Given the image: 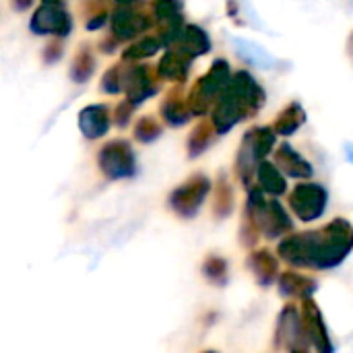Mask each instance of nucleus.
I'll return each instance as SVG.
<instances>
[{"mask_svg":"<svg viewBox=\"0 0 353 353\" xmlns=\"http://www.w3.org/2000/svg\"><path fill=\"white\" fill-rule=\"evenodd\" d=\"M279 292L283 298H308L316 292V281L298 271H285L279 277Z\"/></svg>","mask_w":353,"mask_h":353,"instance_id":"a211bd4d","label":"nucleus"},{"mask_svg":"<svg viewBox=\"0 0 353 353\" xmlns=\"http://www.w3.org/2000/svg\"><path fill=\"white\" fill-rule=\"evenodd\" d=\"M95 72V56L89 46H83L77 50L72 64H70V79L74 83H87Z\"/></svg>","mask_w":353,"mask_h":353,"instance_id":"b1692460","label":"nucleus"},{"mask_svg":"<svg viewBox=\"0 0 353 353\" xmlns=\"http://www.w3.org/2000/svg\"><path fill=\"white\" fill-rule=\"evenodd\" d=\"M232 79V70L228 60H215L209 68V72L205 77H201L192 91L188 93V105L190 112L196 116H203L211 105H215L217 97L221 95V91L225 89V85Z\"/></svg>","mask_w":353,"mask_h":353,"instance_id":"39448f33","label":"nucleus"},{"mask_svg":"<svg viewBox=\"0 0 353 353\" xmlns=\"http://www.w3.org/2000/svg\"><path fill=\"white\" fill-rule=\"evenodd\" d=\"M72 23L70 14L62 6V2H43L31 19V31L37 35H54L64 37L68 35Z\"/></svg>","mask_w":353,"mask_h":353,"instance_id":"1a4fd4ad","label":"nucleus"},{"mask_svg":"<svg viewBox=\"0 0 353 353\" xmlns=\"http://www.w3.org/2000/svg\"><path fill=\"white\" fill-rule=\"evenodd\" d=\"M244 221L254 225L261 234H265L269 240L283 238L288 232H292V219L283 205L279 201H267L263 196V190L250 188V199L246 203V215Z\"/></svg>","mask_w":353,"mask_h":353,"instance_id":"7ed1b4c3","label":"nucleus"},{"mask_svg":"<svg viewBox=\"0 0 353 353\" xmlns=\"http://www.w3.org/2000/svg\"><path fill=\"white\" fill-rule=\"evenodd\" d=\"M205 277L215 283V285H225L228 283V263L221 256H209L203 265Z\"/></svg>","mask_w":353,"mask_h":353,"instance_id":"cd10ccee","label":"nucleus"},{"mask_svg":"<svg viewBox=\"0 0 353 353\" xmlns=\"http://www.w3.org/2000/svg\"><path fill=\"white\" fill-rule=\"evenodd\" d=\"M122 89L126 91V99L139 105L141 101L157 93L159 83L155 79L153 68L137 64L130 68H122Z\"/></svg>","mask_w":353,"mask_h":353,"instance_id":"9b49d317","label":"nucleus"},{"mask_svg":"<svg viewBox=\"0 0 353 353\" xmlns=\"http://www.w3.org/2000/svg\"><path fill=\"white\" fill-rule=\"evenodd\" d=\"M345 153H347V159L353 163V145H345Z\"/></svg>","mask_w":353,"mask_h":353,"instance_id":"72a5a7b5","label":"nucleus"},{"mask_svg":"<svg viewBox=\"0 0 353 353\" xmlns=\"http://www.w3.org/2000/svg\"><path fill=\"white\" fill-rule=\"evenodd\" d=\"M161 116L168 124L172 126H182L188 122V118L192 116L190 105H188V97H184V93L180 89H174L168 93V97L161 103Z\"/></svg>","mask_w":353,"mask_h":353,"instance_id":"6ab92c4d","label":"nucleus"},{"mask_svg":"<svg viewBox=\"0 0 353 353\" xmlns=\"http://www.w3.org/2000/svg\"><path fill=\"white\" fill-rule=\"evenodd\" d=\"M350 54H352V60H353V35H352V39H350Z\"/></svg>","mask_w":353,"mask_h":353,"instance_id":"c9c22d12","label":"nucleus"},{"mask_svg":"<svg viewBox=\"0 0 353 353\" xmlns=\"http://www.w3.org/2000/svg\"><path fill=\"white\" fill-rule=\"evenodd\" d=\"M302 325L310 347H316L321 352H333V345L329 341V331L323 323V314L319 306L310 300V296L304 298L302 302Z\"/></svg>","mask_w":353,"mask_h":353,"instance_id":"ddd939ff","label":"nucleus"},{"mask_svg":"<svg viewBox=\"0 0 353 353\" xmlns=\"http://www.w3.org/2000/svg\"><path fill=\"white\" fill-rule=\"evenodd\" d=\"M277 347L288 352H306L310 343L304 335L302 314L296 306H285L277 325Z\"/></svg>","mask_w":353,"mask_h":353,"instance_id":"9d476101","label":"nucleus"},{"mask_svg":"<svg viewBox=\"0 0 353 353\" xmlns=\"http://www.w3.org/2000/svg\"><path fill=\"white\" fill-rule=\"evenodd\" d=\"M277 165L294 178H310L314 174L312 165L288 143H283L277 151Z\"/></svg>","mask_w":353,"mask_h":353,"instance_id":"aec40b11","label":"nucleus"},{"mask_svg":"<svg viewBox=\"0 0 353 353\" xmlns=\"http://www.w3.org/2000/svg\"><path fill=\"white\" fill-rule=\"evenodd\" d=\"M118 4H134L137 0H116Z\"/></svg>","mask_w":353,"mask_h":353,"instance_id":"f704fd0d","label":"nucleus"},{"mask_svg":"<svg viewBox=\"0 0 353 353\" xmlns=\"http://www.w3.org/2000/svg\"><path fill=\"white\" fill-rule=\"evenodd\" d=\"M132 110H134V103L132 101H122V103H118L116 105V110H114V122L118 124V126H126L128 122H130V116H132Z\"/></svg>","mask_w":353,"mask_h":353,"instance_id":"7c9ffc66","label":"nucleus"},{"mask_svg":"<svg viewBox=\"0 0 353 353\" xmlns=\"http://www.w3.org/2000/svg\"><path fill=\"white\" fill-rule=\"evenodd\" d=\"M256 182H259V188L263 192L283 194L288 190V182H285L283 172L275 163H271V161H261L259 163V168H256Z\"/></svg>","mask_w":353,"mask_h":353,"instance_id":"412c9836","label":"nucleus"},{"mask_svg":"<svg viewBox=\"0 0 353 353\" xmlns=\"http://www.w3.org/2000/svg\"><path fill=\"white\" fill-rule=\"evenodd\" d=\"M161 48H163L161 37L159 35H149V37H143V39H137L134 43H130L124 50V60L126 62L143 60V58H149V56L157 54Z\"/></svg>","mask_w":353,"mask_h":353,"instance_id":"a878e982","label":"nucleus"},{"mask_svg":"<svg viewBox=\"0 0 353 353\" xmlns=\"http://www.w3.org/2000/svg\"><path fill=\"white\" fill-rule=\"evenodd\" d=\"M263 103H265V91L256 83V79L246 70L236 72L215 101L213 108L215 130L221 134L230 132L238 122L259 114Z\"/></svg>","mask_w":353,"mask_h":353,"instance_id":"f03ea898","label":"nucleus"},{"mask_svg":"<svg viewBox=\"0 0 353 353\" xmlns=\"http://www.w3.org/2000/svg\"><path fill=\"white\" fill-rule=\"evenodd\" d=\"M353 248V225L335 219L321 230L288 236L279 244V254L294 267L329 271L339 267Z\"/></svg>","mask_w":353,"mask_h":353,"instance_id":"f257e3e1","label":"nucleus"},{"mask_svg":"<svg viewBox=\"0 0 353 353\" xmlns=\"http://www.w3.org/2000/svg\"><path fill=\"white\" fill-rule=\"evenodd\" d=\"M209 190H211V180L207 176H203V174H196V176L188 178L184 184H180L170 194L168 203H170V207H172V211L176 215H180L184 219H190L201 211Z\"/></svg>","mask_w":353,"mask_h":353,"instance_id":"0eeeda50","label":"nucleus"},{"mask_svg":"<svg viewBox=\"0 0 353 353\" xmlns=\"http://www.w3.org/2000/svg\"><path fill=\"white\" fill-rule=\"evenodd\" d=\"M304 122H306V112L302 110L300 103L294 101V103L285 105V108L277 114V118H275V122H273V130H275L277 134H281V137H290V134H294Z\"/></svg>","mask_w":353,"mask_h":353,"instance_id":"4be33fe9","label":"nucleus"},{"mask_svg":"<svg viewBox=\"0 0 353 353\" xmlns=\"http://www.w3.org/2000/svg\"><path fill=\"white\" fill-rule=\"evenodd\" d=\"M190 62H192V56L182 52L178 46H170V50L165 52V56L161 58V62L157 66V77H161L165 81L182 83L188 77Z\"/></svg>","mask_w":353,"mask_h":353,"instance_id":"4468645a","label":"nucleus"},{"mask_svg":"<svg viewBox=\"0 0 353 353\" xmlns=\"http://www.w3.org/2000/svg\"><path fill=\"white\" fill-rule=\"evenodd\" d=\"M97 163L101 174L108 180H124L134 176L137 172V161L130 143L126 141H110L101 147L97 155Z\"/></svg>","mask_w":353,"mask_h":353,"instance_id":"423d86ee","label":"nucleus"},{"mask_svg":"<svg viewBox=\"0 0 353 353\" xmlns=\"http://www.w3.org/2000/svg\"><path fill=\"white\" fill-rule=\"evenodd\" d=\"M43 54H46V62H56V60L60 58V54H62V43H60V39L50 41V43L46 46Z\"/></svg>","mask_w":353,"mask_h":353,"instance_id":"2f4dec72","label":"nucleus"},{"mask_svg":"<svg viewBox=\"0 0 353 353\" xmlns=\"http://www.w3.org/2000/svg\"><path fill=\"white\" fill-rule=\"evenodd\" d=\"M79 128L87 141H95L103 137L110 128V110L103 103L87 105L79 114Z\"/></svg>","mask_w":353,"mask_h":353,"instance_id":"2eb2a0df","label":"nucleus"},{"mask_svg":"<svg viewBox=\"0 0 353 353\" xmlns=\"http://www.w3.org/2000/svg\"><path fill=\"white\" fill-rule=\"evenodd\" d=\"M234 209V192L225 180H219V186L215 190V203H213V213L215 217H228Z\"/></svg>","mask_w":353,"mask_h":353,"instance_id":"bb28decb","label":"nucleus"},{"mask_svg":"<svg viewBox=\"0 0 353 353\" xmlns=\"http://www.w3.org/2000/svg\"><path fill=\"white\" fill-rule=\"evenodd\" d=\"M14 2V6L19 8V10H27L31 4H33V0H12Z\"/></svg>","mask_w":353,"mask_h":353,"instance_id":"473e14b6","label":"nucleus"},{"mask_svg":"<svg viewBox=\"0 0 353 353\" xmlns=\"http://www.w3.org/2000/svg\"><path fill=\"white\" fill-rule=\"evenodd\" d=\"M329 194L319 184H298L290 192V207L302 221L319 219L327 209Z\"/></svg>","mask_w":353,"mask_h":353,"instance_id":"6e6552de","label":"nucleus"},{"mask_svg":"<svg viewBox=\"0 0 353 353\" xmlns=\"http://www.w3.org/2000/svg\"><path fill=\"white\" fill-rule=\"evenodd\" d=\"M217 130H215V126H213V122H199L194 128H192V132H190V137H188V153H190V157H199L201 153H205L207 149H209V145L213 143V134H215Z\"/></svg>","mask_w":353,"mask_h":353,"instance_id":"393cba45","label":"nucleus"},{"mask_svg":"<svg viewBox=\"0 0 353 353\" xmlns=\"http://www.w3.org/2000/svg\"><path fill=\"white\" fill-rule=\"evenodd\" d=\"M151 27V17L130 4H120L112 14V33L118 41L134 39Z\"/></svg>","mask_w":353,"mask_h":353,"instance_id":"f8f14e48","label":"nucleus"},{"mask_svg":"<svg viewBox=\"0 0 353 353\" xmlns=\"http://www.w3.org/2000/svg\"><path fill=\"white\" fill-rule=\"evenodd\" d=\"M161 132H163V128H161V124H159L153 116L141 118V120L137 122V126H134V139L141 141V143H151V141H155Z\"/></svg>","mask_w":353,"mask_h":353,"instance_id":"c85d7f7f","label":"nucleus"},{"mask_svg":"<svg viewBox=\"0 0 353 353\" xmlns=\"http://www.w3.org/2000/svg\"><path fill=\"white\" fill-rule=\"evenodd\" d=\"M275 137L277 132L271 126H256L250 132H246L244 143L238 151V159H236V170L240 180L250 186V178H254L259 163L271 153V149L275 147Z\"/></svg>","mask_w":353,"mask_h":353,"instance_id":"20e7f679","label":"nucleus"},{"mask_svg":"<svg viewBox=\"0 0 353 353\" xmlns=\"http://www.w3.org/2000/svg\"><path fill=\"white\" fill-rule=\"evenodd\" d=\"M232 43L236 48V52L250 64L259 66V68H271L275 64V58L259 43H252L244 37H232Z\"/></svg>","mask_w":353,"mask_h":353,"instance_id":"5701e85b","label":"nucleus"},{"mask_svg":"<svg viewBox=\"0 0 353 353\" xmlns=\"http://www.w3.org/2000/svg\"><path fill=\"white\" fill-rule=\"evenodd\" d=\"M248 267H250L256 283L263 285V288H269L277 279V273H279V263H277V259L269 250L252 252L248 256Z\"/></svg>","mask_w":353,"mask_h":353,"instance_id":"f3484780","label":"nucleus"},{"mask_svg":"<svg viewBox=\"0 0 353 353\" xmlns=\"http://www.w3.org/2000/svg\"><path fill=\"white\" fill-rule=\"evenodd\" d=\"M122 68H124L122 64H116V66L108 68V72L101 79V89L105 93L114 95V93H118L122 89Z\"/></svg>","mask_w":353,"mask_h":353,"instance_id":"c756f323","label":"nucleus"},{"mask_svg":"<svg viewBox=\"0 0 353 353\" xmlns=\"http://www.w3.org/2000/svg\"><path fill=\"white\" fill-rule=\"evenodd\" d=\"M43 2H62V0H43Z\"/></svg>","mask_w":353,"mask_h":353,"instance_id":"e433bc0d","label":"nucleus"},{"mask_svg":"<svg viewBox=\"0 0 353 353\" xmlns=\"http://www.w3.org/2000/svg\"><path fill=\"white\" fill-rule=\"evenodd\" d=\"M172 46H178L182 52L196 58V56H203L211 50V39H209L207 31L201 29L199 25H184L182 33L178 35V39Z\"/></svg>","mask_w":353,"mask_h":353,"instance_id":"dca6fc26","label":"nucleus"}]
</instances>
